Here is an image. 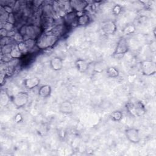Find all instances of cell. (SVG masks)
Here are the masks:
<instances>
[{
  "label": "cell",
  "instance_id": "obj_24",
  "mask_svg": "<svg viewBox=\"0 0 156 156\" xmlns=\"http://www.w3.org/2000/svg\"><path fill=\"white\" fill-rule=\"evenodd\" d=\"M12 41V38L11 37H2L1 39V46L5 45V44H12L10 43V41Z\"/></svg>",
  "mask_w": 156,
  "mask_h": 156
},
{
  "label": "cell",
  "instance_id": "obj_4",
  "mask_svg": "<svg viewBox=\"0 0 156 156\" xmlns=\"http://www.w3.org/2000/svg\"><path fill=\"white\" fill-rule=\"evenodd\" d=\"M29 98L28 93L26 92H19L12 98V101L17 108H21L27 104Z\"/></svg>",
  "mask_w": 156,
  "mask_h": 156
},
{
  "label": "cell",
  "instance_id": "obj_10",
  "mask_svg": "<svg viewBox=\"0 0 156 156\" xmlns=\"http://www.w3.org/2000/svg\"><path fill=\"white\" fill-rule=\"evenodd\" d=\"M51 68L54 71H60L63 68V60L58 57H55L51 59L49 62Z\"/></svg>",
  "mask_w": 156,
  "mask_h": 156
},
{
  "label": "cell",
  "instance_id": "obj_14",
  "mask_svg": "<svg viewBox=\"0 0 156 156\" xmlns=\"http://www.w3.org/2000/svg\"><path fill=\"white\" fill-rule=\"evenodd\" d=\"M66 31V26L65 24H57L54 26L51 30V33L59 38L63 35Z\"/></svg>",
  "mask_w": 156,
  "mask_h": 156
},
{
  "label": "cell",
  "instance_id": "obj_25",
  "mask_svg": "<svg viewBox=\"0 0 156 156\" xmlns=\"http://www.w3.org/2000/svg\"><path fill=\"white\" fill-rule=\"evenodd\" d=\"M2 28L5 29L8 32H11L13 30V29L14 28V25H13V24H12L9 22L7 21L4 23V24Z\"/></svg>",
  "mask_w": 156,
  "mask_h": 156
},
{
  "label": "cell",
  "instance_id": "obj_18",
  "mask_svg": "<svg viewBox=\"0 0 156 156\" xmlns=\"http://www.w3.org/2000/svg\"><path fill=\"white\" fill-rule=\"evenodd\" d=\"M77 18V24L79 25H86L88 23L90 18L87 14H82L81 15H78Z\"/></svg>",
  "mask_w": 156,
  "mask_h": 156
},
{
  "label": "cell",
  "instance_id": "obj_28",
  "mask_svg": "<svg viewBox=\"0 0 156 156\" xmlns=\"http://www.w3.org/2000/svg\"><path fill=\"white\" fill-rule=\"evenodd\" d=\"M23 120V116L21 113H17L15 116V121L16 122H20Z\"/></svg>",
  "mask_w": 156,
  "mask_h": 156
},
{
  "label": "cell",
  "instance_id": "obj_11",
  "mask_svg": "<svg viewBox=\"0 0 156 156\" xmlns=\"http://www.w3.org/2000/svg\"><path fill=\"white\" fill-rule=\"evenodd\" d=\"M59 111L64 114H69L73 112V107L71 102L68 101L62 102L58 107Z\"/></svg>",
  "mask_w": 156,
  "mask_h": 156
},
{
  "label": "cell",
  "instance_id": "obj_1",
  "mask_svg": "<svg viewBox=\"0 0 156 156\" xmlns=\"http://www.w3.org/2000/svg\"><path fill=\"white\" fill-rule=\"evenodd\" d=\"M126 107L128 112L134 117L141 116L146 112L143 104L140 101L135 99H130L127 102Z\"/></svg>",
  "mask_w": 156,
  "mask_h": 156
},
{
  "label": "cell",
  "instance_id": "obj_6",
  "mask_svg": "<svg viewBox=\"0 0 156 156\" xmlns=\"http://www.w3.org/2000/svg\"><path fill=\"white\" fill-rule=\"evenodd\" d=\"M125 135L127 139L131 143L136 144L140 141L141 136L138 129L131 127L126 129Z\"/></svg>",
  "mask_w": 156,
  "mask_h": 156
},
{
  "label": "cell",
  "instance_id": "obj_15",
  "mask_svg": "<svg viewBox=\"0 0 156 156\" xmlns=\"http://www.w3.org/2000/svg\"><path fill=\"white\" fill-rule=\"evenodd\" d=\"M52 89L49 85L46 84L41 86L38 90V95L43 98H46L50 96Z\"/></svg>",
  "mask_w": 156,
  "mask_h": 156
},
{
  "label": "cell",
  "instance_id": "obj_19",
  "mask_svg": "<svg viewBox=\"0 0 156 156\" xmlns=\"http://www.w3.org/2000/svg\"><path fill=\"white\" fill-rule=\"evenodd\" d=\"M10 55L12 58L16 59V58H20V57H21L23 54L20 52V51L16 47V48H13L11 52L10 53Z\"/></svg>",
  "mask_w": 156,
  "mask_h": 156
},
{
  "label": "cell",
  "instance_id": "obj_22",
  "mask_svg": "<svg viewBox=\"0 0 156 156\" xmlns=\"http://www.w3.org/2000/svg\"><path fill=\"white\" fill-rule=\"evenodd\" d=\"M36 41L37 40H33V39H27V40H24V42L29 50L32 49L35 46V45L36 44Z\"/></svg>",
  "mask_w": 156,
  "mask_h": 156
},
{
  "label": "cell",
  "instance_id": "obj_26",
  "mask_svg": "<svg viewBox=\"0 0 156 156\" xmlns=\"http://www.w3.org/2000/svg\"><path fill=\"white\" fill-rule=\"evenodd\" d=\"M122 10V7L119 5H115L112 9V12L115 15H118Z\"/></svg>",
  "mask_w": 156,
  "mask_h": 156
},
{
  "label": "cell",
  "instance_id": "obj_23",
  "mask_svg": "<svg viewBox=\"0 0 156 156\" xmlns=\"http://www.w3.org/2000/svg\"><path fill=\"white\" fill-rule=\"evenodd\" d=\"M135 30V27L132 24H129V25H127L124 29V33L126 34V35H129V34H131L132 33H133Z\"/></svg>",
  "mask_w": 156,
  "mask_h": 156
},
{
  "label": "cell",
  "instance_id": "obj_9",
  "mask_svg": "<svg viewBox=\"0 0 156 156\" xmlns=\"http://www.w3.org/2000/svg\"><path fill=\"white\" fill-rule=\"evenodd\" d=\"M70 6L74 11L77 12H81L83 11L88 5V3L85 1H79V0H73L69 1Z\"/></svg>",
  "mask_w": 156,
  "mask_h": 156
},
{
  "label": "cell",
  "instance_id": "obj_17",
  "mask_svg": "<svg viewBox=\"0 0 156 156\" xmlns=\"http://www.w3.org/2000/svg\"><path fill=\"white\" fill-rule=\"evenodd\" d=\"M107 74L109 77L116 78L119 76V72L118 69L115 67H110L107 69Z\"/></svg>",
  "mask_w": 156,
  "mask_h": 156
},
{
  "label": "cell",
  "instance_id": "obj_2",
  "mask_svg": "<svg viewBox=\"0 0 156 156\" xmlns=\"http://www.w3.org/2000/svg\"><path fill=\"white\" fill-rule=\"evenodd\" d=\"M58 40V38L51 33L43 34L37 40L36 46L39 49H46L53 46Z\"/></svg>",
  "mask_w": 156,
  "mask_h": 156
},
{
  "label": "cell",
  "instance_id": "obj_3",
  "mask_svg": "<svg viewBox=\"0 0 156 156\" xmlns=\"http://www.w3.org/2000/svg\"><path fill=\"white\" fill-rule=\"evenodd\" d=\"M41 33V29L39 26L34 24L26 26V33L23 37V40H26L27 39H33L37 40L40 37Z\"/></svg>",
  "mask_w": 156,
  "mask_h": 156
},
{
  "label": "cell",
  "instance_id": "obj_20",
  "mask_svg": "<svg viewBox=\"0 0 156 156\" xmlns=\"http://www.w3.org/2000/svg\"><path fill=\"white\" fill-rule=\"evenodd\" d=\"M12 49H13V46H12V44H5V45H4V46H1V51L2 55L10 54Z\"/></svg>",
  "mask_w": 156,
  "mask_h": 156
},
{
  "label": "cell",
  "instance_id": "obj_8",
  "mask_svg": "<svg viewBox=\"0 0 156 156\" xmlns=\"http://www.w3.org/2000/svg\"><path fill=\"white\" fill-rule=\"evenodd\" d=\"M102 30L107 35H113L116 30V26L112 21H107L103 23Z\"/></svg>",
  "mask_w": 156,
  "mask_h": 156
},
{
  "label": "cell",
  "instance_id": "obj_12",
  "mask_svg": "<svg viewBox=\"0 0 156 156\" xmlns=\"http://www.w3.org/2000/svg\"><path fill=\"white\" fill-rule=\"evenodd\" d=\"M75 65L78 71H79L81 73L86 72L89 68L88 62L87 60H83L82 58L77 59L75 62Z\"/></svg>",
  "mask_w": 156,
  "mask_h": 156
},
{
  "label": "cell",
  "instance_id": "obj_16",
  "mask_svg": "<svg viewBox=\"0 0 156 156\" xmlns=\"http://www.w3.org/2000/svg\"><path fill=\"white\" fill-rule=\"evenodd\" d=\"M110 118L114 121H119L122 119L123 117V114L121 111L120 110H116L113 112L110 115Z\"/></svg>",
  "mask_w": 156,
  "mask_h": 156
},
{
  "label": "cell",
  "instance_id": "obj_13",
  "mask_svg": "<svg viewBox=\"0 0 156 156\" xmlns=\"http://www.w3.org/2000/svg\"><path fill=\"white\" fill-rule=\"evenodd\" d=\"M40 83V79L37 77L27 78L24 80V87L29 90H32L37 87Z\"/></svg>",
  "mask_w": 156,
  "mask_h": 156
},
{
  "label": "cell",
  "instance_id": "obj_21",
  "mask_svg": "<svg viewBox=\"0 0 156 156\" xmlns=\"http://www.w3.org/2000/svg\"><path fill=\"white\" fill-rule=\"evenodd\" d=\"M17 48H18V49L20 51V52L23 54H26L28 52L29 49H27L26 45L25 44L24 41L20 42L17 44Z\"/></svg>",
  "mask_w": 156,
  "mask_h": 156
},
{
  "label": "cell",
  "instance_id": "obj_5",
  "mask_svg": "<svg viewBox=\"0 0 156 156\" xmlns=\"http://www.w3.org/2000/svg\"><path fill=\"white\" fill-rule=\"evenodd\" d=\"M141 71L143 75L146 76H151L156 73L155 63L152 60H144L141 63Z\"/></svg>",
  "mask_w": 156,
  "mask_h": 156
},
{
  "label": "cell",
  "instance_id": "obj_27",
  "mask_svg": "<svg viewBox=\"0 0 156 156\" xmlns=\"http://www.w3.org/2000/svg\"><path fill=\"white\" fill-rule=\"evenodd\" d=\"M7 21L12 23V24H14V23H15V17H14V15L12 13L8 14Z\"/></svg>",
  "mask_w": 156,
  "mask_h": 156
},
{
  "label": "cell",
  "instance_id": "obj_7",
  "mask_svg": "<svg viewBox=\"0 0 156 156\" xmlns=\"http://www.w3.org/2000/svg\"><path fill=\"white\" fill-rule=\"evenodd\" d=\"M129 50V46L126 39L124 37L121 38L116 44L115 50L113 52L114 55L124 54Z\"/></svg>",
  "mask_w": 156,
  "mask_h": 156
}]
</instances>
